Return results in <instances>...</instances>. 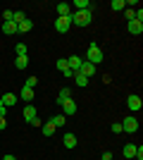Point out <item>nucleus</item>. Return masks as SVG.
<instances>
[{"mask_svg": "<svg viewBox=\"0 0 143 160\" xmlns=\"http://www.w3.org/2000/svg\"><path fill=\"white\" fill-rule=\"evenodd\" d=\"M72 27H88L91 22H93V10H81V12H72Z\"/></svg>", "mask_w": 143, "mask_h": 160, "instance_id": "f257e3e1", "label": "nucleus"}, {"mask_svg": "<svg viewBox=\"0 0 143 160\" xmlns=\"http://www.w3.org/2000/svg\"><path fill=\"white\" fill-rule=\"evenodd\" d=\"M102 60H105V55H102L100 46H98V43H91L88 50H86V62H91V65H102Z\"/></svg>", "mask_w": 143, "mask_h": 160, "instance_id": "f03ea898", "label": "nucleus"}, {"mask_svg": "<svg viewBox=\"0 0 143 160\" xmlns=\"http://www.w3.org/2000/svg\"><path fill=\"white\" fill-rule=\"evenodd\" d=\"M122 132H129V134L138 132V120L134 117V115H129V117H124V120H122Z\"/></svg>", "mask_w": 143, "mask_h": 160, "instance_id": "7ed1b4c3", "label": "nucleus"}, {"mask_svg": "<svg viewBox=\"0 0 143 160\" xmlns=\"http://www.w3.org/2000/svg\"><path fill=\"white\" fill-rule=\"evenodd\" d=\"M55 29L60 33H67L69 29H72V17H57V19H55Z\"/></svg>", "mask_w": 143, "mask_h": 160, "instance_id": "20e7f679", "label": "nucleus"}, {"mask_svg": "<svg viewBox=\"0 0 143 160\" xmlns=\"http://www.w3.org/2000/svg\"><path fill=\"white\" fill-rule=\"evenodd\" d=\"M126 108H129L131 112H138V110H141V108H143V100L138 98L136 93H131L129 98H126Z\"/></svg>", "mask_w": 143, "mask_h": 160, "instance_id": "39448f33", "label": "nucleus"}, {"mask_svg": "<svg viewBox=\"0 0 143 160\" xmlns=\"http://www.w3.org/2000/svg\"><path fill=\"white\" fill-rule=\"evenodd\" d=\"M126 29H129V33H134V36H141L143 33V22L131 19V22H126Z\"/></svg>", "mask_w": 143, "mask_h": 160, "instance_id": "423d86ee", "label": "nucleus"}, {"mask_svg": "<svg viewBox=\"0 0 143 160\" xmlns=\"http://www.w3.org/2000/svg\"><path fill=\"white\" fill-rule=\"evenodd\" d=\"M79 74H83L86 79H91V77L95 74V65H91V62L83 60V62H81V67H79Z\"/></svg>", "mask_w": 143, "mask_h": 160, "instance_id": "0eeeda50", "label": "nucleus"}, {"mask_svg": "<svg viewBox=\"0 0 143 160\" xmlns=\"http://www.w3.org/2000/svg\"><path fill=\"white\" fill-rule=\"evenodd\" d=\"M36 117H38V112H36V105H24V122H29V124H31Z\"/></svg>", "mask_w": 143, "mask_h": 160, "instance_id": "6e6552de", "label": "nucleus"}, {"mask_svg": "<svg viewBox=\"0 0 143 160\" xmlns=\"http://www.w3.org/2000/svg\"><path fill=\"white\" fill-rule=\"evenodd\" d=\"M60 105H62V115H64V117H67V115H74V112H76V103H74L72 98L64 100V103H60Z\"/></svg>", "mask_w": 143, "mask_h": 160, "instance_id": "1a4fd4ad", "label": "nucleus"}, {"mask_svg": "<svg viewBox=\"0 0 143 160\" xmlns=\"http://www.w3.org/2000/svg\"><path fill=\"white\" fill-rule=\"evenodd\" d=\"M72 7H76V12H81V10H93V2H91V0H74Z\"/></svg>", "mask_w": 143, "mask_h": 160, "instance_id": "9d476101", "label": "nucleus"}, {"mask_svg": "<svg viewBox=\"0 0 143 160\" xmlns=\"http://www.w3.org/2000/svg\"><path fill=\"white\" fill-rule=\"evenodd\" d=\"M81 58H79V55H72V58H67V65H69V69H72V72H79V67H81Z\"/></svg>", "mask_w": 143, "mask_h": 160, "instance_id": "9b49d317", "label": "nucleus"}, {"mask_svg": "<svg viewBox=\"0 0 143 160\" xmlns=\"http://www.w3.org/2000/svg\"><path fill=\"white\" fill-rule=\"evenodd\" d=\"M0 103L5 108H12L14 103H17V93H5V96H0Z\"/></svg>", "mask_w": 143, "mask_h": 160, "instance_id": "f8f14e48", "label": "nucleus"}, {"mask_svg": "<svg viewBox=\"0 0 143 160\" xmlns=\"http://www.w3.org/2000/svg\"><path fill=\"white\" fill-rule=\"evenodd\" d=\"M19 98L24 100V103H31V100H34V88L21 86V91H19Z\"/></svg>", "mask_w": 143, "mask_h": 160, "instance_id": "ddd939ff", "label": "nucleus"}, {"mask_svg": "<svg viewBox=\"0 0 143 160\" xmlns=\"http://www.w3.org/2000/svg\"><path fill=\"white\" fill-rule=\"evenodd\" d=\"M72 14V5L69 2H60L57 5V17H69Z\"/></svg>", "mask_w": 143, "mask_h": 160, "instance_id": "4468645a", "label": "nucleus"}, {"mask_svg": "<svg viewBox=\"0 0 143 160\" xmlns=\"http://www.w3.org/2000/svg\"><path fill=\"white\" fill-rule=\"evenodd\" d=\"M31 29H34V22L29 19V17H26L24 22H21V24H17V31H19V33H29Z\"/></svg>", "mask_w": 143, "mask_h": 160, "instance_id": "2eb2a0df", "label": "nucleus"}, {"mask_svg": "<svg viewBox=\"0 0 143 160\" xmlns=\"http://www.w3.org/2000/svg\"><path fill=\"white\" fill-rule=\"evenodd\" d=\"M62 143H64V148H76V136L74 134H64V136H62Z\"/></svg>", "mask_w": 143, "mask_h": 160, "instance_id": "dca6fc26", "label": "nucleus"}, {"mask_svg": "<svg viewBox=\"0 0 143 160\" xmlns=\"http://www.w3.org/2000/svg\"><path fill=\"white\" fill-rule=\"evenodd\" d=\"M2 33H5V36L17 33V24H14V22H2Z\"/></svg>", "mask_w": 143, "mask_h": 160, "instance_id": "f3484780", "label": "nucleus"}, {"mask_svg": "<svg viewBox=\"0 0 143 160\" xmlns=\"http://www.w3.org/2000/svg\"><path fill=\"white\" fill-rule=\"evenodd\" d=\"M48 122H50V124H53V127L57 129V127H62V124L67 122V117H64V115H53V117H50Z\"/></svg>", "mask_w": 143, "mask_h": 160, "instance_id": "a211bd4d", "label": "nucleus"}, {"mask_svg": "<svg viewBox=\"0 0 143 160\" xmlns=\"http://www.w3.org/2000/svg\"><path fill=\"white\" fill-rule=\"evenodd\" d=\"M124 158H129V160H134V155H136V143H126L124 146Z\"/></svg>", "mask_w": 143, "mask_h": 160, "instance_id": "6ab92c4d", "label": "nucleus"}, {"mask_svg": "<svg viewBox=\"0 0 143 160\" xmlns=\"http://www.w3.org/2000/svg\"><path fill=\"white\" fill-rule=\"evenodd\" d=\"M14 67H17V69H26V67H29V55L14 58Z\"/></svg>", "mask_w": 143, "mask_h": 160, "instance_id": "aec40b11", "label": "nucleus"}, {"mask_svg": "<svg viewBox=\"0 0 143 160\" xmlns=\"http://www.w3.org/2000/svg\"><path fill=\"white\" fill-rule=\"evenodd\" d=\"M74 84H76V86H79V88H86V86H88V79H86L83 74L74 72Z\"/></svg>", "mask_w": 143, "mask_h": 160, "instance_id": "412c9836", "label": "nucleus"}, {"mask_svg": "<svg viewBox=\"0 0 143 160\" xmlns=\"http://www.w3.org/2000/svg\"><path fill=\"white\" fill-rule=\"evenodd\" d=\"M14 53H17V58H21V55L29 53V46L26 43H14Z\"/></svg>", "mask_w": 143, "mask_h": 160, "instance_id": "4be33fe9", "label": "nucleus"}, {"mask_svg": "<svg viewBox=\"0 0 143 160\" xmlns=\"http://www.w3.org/2000/svg\"><path fill=\"white\" fill-rule=\"evenodd\" d=\"M110 7H112L115 12H124V10H126V5H124V0H112V2H110Z\"/></svg>", "mask_w": 143, "mask_h": 160, "instance_id": "5701e85b", "label": "nucleus"}, {"mask_svg": "<svg viewBox=\"0 0 143 160\" xmlns=\"http://www.w3.org/2000/svg\"><path fill=\"white\" fill-rule=\"evenodd\" d=\"M72 98V91L69 88H62L60 93H57V103H64V100H69Z\"/></svg>", "mask_w": 143, "mask_h": 160, "instance_id": "b1692460", "label": "nucleus"}, {"mask_svg": "<svg viewBox=\"0 0 143 160\" xmlns=\"http://www.w3.org/2000/svg\"><path fill=\"white\" fill-rule=\"evenodd\" d=\"M41 127H43V136H53V134H55V127L50 124V122H43Z\"/></svg>", "mask_w": 143, "mask_h": 160, "instance_id": "393cba45", "label": "nucleus"}, {"mask_svg": "<svg viewBox=\"0 0 143 160\" xmlns=\"http://www.w3.org/2000/svg\"><path fill=\"white\" fill-rule=\"evenodd\" d=\"M24 86H26V88H36V86H38V77H29V79L24 81Z\"/></svg>", "mask_w": 143, "mask_h": 160, "instance_id": "a878e982", "label": "nucleus"}, {"mask_svg": "<svg viewBox=\"0 0 143 160\" xmlns=\"http://www.w3.org/2000/svg\"><path fill=\"white\" fill-rule=\"evenodd\" d=\"M57 69H60V72H67V69H69L67 58H60V60H57Z\"/></svg>", "mask_w": 143, "mask_h": 160, "instance_id": "bb28decb", "label": "nucleus"}, {"mask_svg": "<svg viewBox=\"0 0 143 160\" xmlns=\"http://www.w3.org/2000/svg\"><path fill=\"white\" fill-rule=\"evenodd\" d=\"M24 19H26V17H24V12H12V22H14V24H21Z\"/></svg>", "mask_w": 143, "mask_h": 160, "instance_id": "cd10ccee", "label": "nucleus"}, {"mask_svg": "<svg viewBox=\"0 0 143 160\" xmlns=\"http://www.w3.org/2000/svg\"><path fill=\"white\" fill-rule=\"evenodd\" d=\"M124 17H126V22H131V19H136V10H124Z\"/></svg>", "mask_w": 143, "mask_h": 160, "instance_id": "c85d7f7f", "label": "nucleus"}, {"mask_svg": "<svg viewBox=\"0 0 143 160\" xmlns=\"http://www.w3.org/2000/svg\"><path fill=\"white\" fill-rule=\"evenodd\" d=\"M110 129H112V134H122V122H115Z\"/></svg>", "mask_w": 143, "mask_h": 160, "instance_id": "c756f323", "label": "nucleus"}, {"mask_svg": "<svg viewBox=\"0 0 143 160\" xmlns=\"http://www.w3.org/2000/svg\"><path fill=\"white\" fill-rule=\"evenodd\" d=\"M136 160H143V146H136V155H134Z\"/></svg>", "mask_w": 143, "mask_h": 160, "instance_id": "7c9ffc66", "label": "nucleus"}, {"mask_svg": "<svg viewBox=\"0 0 143 160\" xmlns=\"http://www.w3.org/2000/svg\"><path fill=\"white\" fill-rule=\"evenodd\" d=\"M5 127H7V120H5V117H0V132H2Z\"/></svg>", "mask_w": 143, "mask_h": 160, "instance_id": "2f4dec72", "label": "nucleus"}, {"mask_svg": "<svg viewBox=\"0 0 143 160\" xmlns=\"http://www.w3.org/2000/svg\"><path fill=\"white\" fill-rule=\"evenodd\" d=\"M102 160H112V153H110V151H105V153H102Z\"/></svg>", "mask_w": 143, "mask_h": 160, "instance_id": "473e14b6", "label": "nucleus"}, {"mask_svg": "<svg viewBox=\"0 0 143 160\" xmlns=\"http://www.w3.org/2000/svg\"><path fill=\"white\" fill-rule=\"evenodd\" d=\"M2 160H17V158H14V155H10V153H7L5 158H2Z\"/></svg>", "mask_w": 143, "mask_h": 160, "instance_id": "72a5a7b5", "label": "nucleus"}, {"mask_svg": "<svg viewBox=\"0 0 143 160\" xmlns=\"http://www.w3.org/2000/svg\"><path fill=\"white\" fill-rule=\"evenodd\" d=\"M0 96H2V93H0Z\"/></svg>", "mask_w": 143, "mask_h": 160, "instance_id": "f704fd0d", "label": "nucleus"}]
</instances>
